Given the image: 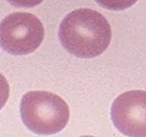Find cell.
Wrapping results in <instances>:
<instances>
[{"label":"cell","instance_id":"cell-5","mask_svg":"<svg viewBox=\"0 0 146 137\" xmlns=\"http://www.w3.org/2000/svg\"><path fill=\"white\" fill-rule=\"evenodd\" d=\"M100 6L112 11H121L134 5L138 0H95Z\"/></svg>","mask_w":146,"mask_h":137},{"label":"cell","instance_id":"cell-1","mask_svg":"<svg viewBox=\"0 0 146 137\" xmlns=\"http://www.w3.org/2000/svg\"><path fill=\"white\" fill-rule=\"evenodd\" d=\"M112 31L102 14L91 9H75L62 19L59 38L68 52L79 58H93L107 50Z\"/></svg>","mask_w":146,"mask_h":137},{"label":"cell","instance_id":"cell-2","mask_svg":"<svg viewBox=\"0 0 146 137\" xmlns=\"http://www.w3.org/2000/svg\"><path fill=\"white\" fill-rule=\"evenodd\" d=\"M21 116L34 133L52 135L63 130L69 120V108L57 94L44 91H29L22 97Z\"/></svg>","mask_w":146,"mask_h":137},{"label":"cell","instance_id":"cell-4","mask_svg":"<svg viewBox=\"0 0 146 137\" xmlns=\"http://www.w3.org/2000/svg\"><path fill=\"white\" fill-rule=\"evenodd\" d=\"M116 128L129 137H146V91L132 90L121 94L111 107Z\"/></svg>","mask_w":146,"mask_h":137},{"label":"cell","instance_id":"cell-6","mask_svg":"<svg viewBox=\"0 0 146 137\" xmlns=\"http://www.w3.org/2000/svg\"><path fill=\"white\" fill-rule=\"evenodd\" d=\"M9 4L18 8H32L38 5L43 0H6Z\"/></svg>","mask_w":146,"mask_h":137},{"label":"cell","instance_id":"cell-7","mask_svg":"<svg viewBox=\"0 0 146 137\" xmlns=\"http://www.w3.org/2000/svg\"><path fill=\"white\" fill-rule=\"evenodd\" d=\"M80 137H95V136H82Z\"/></svg>","mask_w":146,"mask_h":137},{"label":"cell","instance_id":"cell-3","mask_svg":"<svg viewBox=\"0 0 146 137\" xmlns=\"http://www.w3.org/2000/svg\"><path fill=\"white\" fill-rule=\"evenodd\" d=\"M45 31L38 18L29 12L9 14L0 26V43L5 51L14 55L34 52L43 42Z\"/></svg>","mask_w":146,"mask_h":137}]
</instances>
